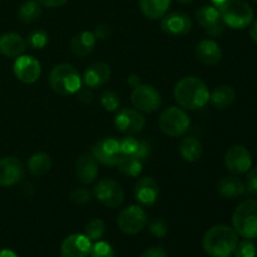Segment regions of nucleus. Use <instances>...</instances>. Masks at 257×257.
<instances>
[{
  "mask_svg": "<svg viewBox=\"0 0 257 257\" xmlns=\"http://www.w3.org/2000/svg\"><path fill=\"white\" fill-rule=\"evenodd\" d=\"M250 35L255 42H257V19L253 22V24L251 25V29H250Z\"/></svg>",
  "mask_w": 257,
  "mask_h": 257,
  "instance_id": "obj_46",
  "label": "nucleus"
},
{
  "mask_svg": "<svg viewBox=\"0 0 257 257\" xmlns=\"http://www.w3.org/2000/svg\"><path fill=\"white\" fill-rule=\"evenodd\" d=\"M92 250V241L85 235L73 233L68 236L60 246L62 257H88Z\"/></svg>",
  "mask_w": 257,
  "mask_h": 257,
  "instance_id": "obj_15",
  "label": "nucleus"
},
{
  "mask_svg": "<svg viewBox=\"0 0 257 257\" xmlns=\"http://www.w3.org/2000/svg\"><path fill=\"white\" fill-rule=\"evenodd\" d=\"M75 175L84 185L94 182L98 176V162L92 153H83L77 158Z\"/></svg>",
  "mask_w": 257,
  "mask_h": 257,
  "instance_id": "obj_19",
  "label": "nucleus"
},
{
  "mask_svg": "<svg viewBox=\"0 0 257 257\" xmlns=\"http://www.w3.org/2000/svg\"><path fill=\"white\" fill-rule=\"evenodd\" d=\"M114 124L120 132L127 135H135L141 132L146 125V119L141 112L132 108H124L115 115Z\"/></svg>",
  "mask_w": 257,
  "mask_h": 257,
  "instance_id": "obj_14",
  "label": "nucleus"
},
{
  "mask_svg": "<svg viewBox=\"0 0 257 257\" xmlns=\"http://www.w3.org/2000/svg\"><path fill=\"white\" fill-rule=\"evenodd\" d=\"M256 2H257V0H256Z\"/></svg>",
  "mask_w": 257,
  "mask_h": 257,
  "instance_id": "obj_50",
  "label": "nucleus"
},
{
  "mask_svg": "<svg viewBox=\"0 0 257 257\" xmlns=\"http://www.w3.org/2000/svg\"><path fill=\"white\" fill-rule=\"evenodd\" d=\"M97 38L90 32H80L70 40V50L77 57H85L90 54L95 47Z\"/></svg>",
  "mask_w": 257,
  "mask_h": 257,
  "instance_id": "obj_25",
  "label": "nucleus"
},
{
  "mask_svg": "<svg viewBox=\"0 0 257 257\" xmlns=\"http://www.w3.org/2000/svg\"><path fill=\"white\" fill-rule=\"evenodd\" d=\"M14 74L20 82L32 84L39 79L42 74V65L39 60L32 55H20L14 63Z\"/></svg>",
  "mask_w": 257,
  "mask_h": 257,
  "instance_id": "obj_13",
  "label": "nucleus"
},
{
  "mask_svg": "<svg viewBox=\"0 0 257 257\" xmlns=\"http://www.w3.org/2000/svg\"><path fill=\"white\" fill-rule=\"evenodd\" d=\"M120 153L122 156H130V157L138 158L141 161L147 160L151 153V147L148 142L143 140L127 136L119 141Z\"/></svg>",
  "mask_w": 257,
  "mask_h": 257,
  "instance_id": "obj_22",
  "label": "nucleus"
},
{
  "mask_svg": "<svg viewBox=\"0 0 257 257\" xmlns=\"http://www.w3.org/2000/svg\"><path fill=\"white\" fill-rule=\"evenodd\" d=\"M196 19L203 30L211 37H220L225 30V23L221 18L217 7H211V5L201 7L200 9L196 10Z\"/></svg>",
  "mask_w": 257,
  "mask_h": 257,
  "instance_id": "obj_10",
  "label": "nucleus"
},
{
  "mask_svg": "<svg viewBox=\"0 0 257 257\" xmlns=\"http://www.w3.org/2000/svg\"><path fill=\"white\" fill-rule=\"evenodd\" d=\"M128 84H130L132 88H136L137 85H140L141 84L140 77L136 74H132L130 78H128Z\"/></svg>",
  "mask_w": 257,
  "mask_h": 257,
  "instance_id": "obj_44",
  "label": "nucleus"
},
{
  "mask_svg": "<svg viewBox=\"0 0 257 257\" xmlns=\"http://www.w3.org/2000/svg\"><path fill=\"white\" fill-rule=\"evenodd\" d=\"M52 168V158L44 152L34 153L28 161V170L35 177H42L47 175Z\"/></svg>",
  "mask_w": 257,
  "mask_h": 257,
  "instance_id": "obj_29",
  "label": "nucleus"
},
{
  "mask_svg": "<svg viewBox=\"0 0 257 257\" xmlns=\"http://www.w3.org/2000/svg\"><path fill=\"white\" fill-rule=\"evenodd\" d=\"M27 49V42L17 33H5L0 37V53L7 58H18Z\"/></svg>",
  "mask_w": 257,
  "mask_h": 257,
  "instance_id": "obj_23",
  "label": "nucleus"
},
{
  "mask_svg": "<svg viewBox=\"0 0 257 257\" xmlns=\"http://www.w3.org/2000/svg\"><path fill=\"white\" fill-rule=\"evenodd\" d=\"M170 5L171 0H140L141 12L151 20H157L165 17Z\"/></svg>",
  "mask_w": 257,
  "mask_h": 257,
  "instance_id": "obj_26",
  "label": "nucleus"
},
{
  "mask_svg": "<svg viewBox=\"0 0 257 257\" xmlns=\"http://www.w3.org/2000/svg\"><path fill=\"white\" fill-rule=\"evenodd\" d=\"M90 257H114V250L112 246L105 241H97L92 245Z\"/></svg>",
  "mask_w": 257,
  "mask_h": 257,
  "instance_id": "obj_35",
  "label": "nucleus"
},
{
  "mask_svg": "<svg viewBox=\"0 0 257 257\" xmlns=\"http://www.w3.org/2000/svg\"><path fill=\"white\" fill-rule=\"evenodd\" d=\"M110 78V68L104 62H95L85 69L83 74V83L88 88H98L107 83Z\"/></svg>",
  "mask_w": 257,
  "mask_h": 257,
  "instance_id": "obj_20",
  "label": "nucleus"
},
{
  "mask_svg": "<svg viewBox=\"0 0 257 257\" xmlns=\"http://www.w3.org/2000/svg\"><path fill=\"white\" fill-rule=\"evenodd\" d=\"M117 223L122 232L127 235H137L147 226V213L141 206L131 205L120 211Z\"/></svg>",
  "mask_w": 257,
  "mask_h": 257,
  "instance_id": "obj_7",
  "label": "nucleus"
},
{
  "mask_svg": "<svg viewBox=\"0 0 257 257\" xmlns=\"http://www.w3.org/2000/svg\"><path fill=\"white\" fill-rule=\"evenodd\" d=\"M93 34H94L95 38H99V39H107L110 35V29L107 25H99Z\"/></svg>",
  "mask_w": 257,
  "mask_h": 257,
  "instance_id": "obj_42",
  "label": "nucleus"
},
{
  "mask_svg": "<svg viewBox=\"0 0 257 257\" xmlns=\"http://www.w3.org/2000/svg\"><path fill=\"white\" fill-rule=\"evenodd\" d=\"M0 257H19L17 252H14L13 250L9 248H4V250L0 251Z\"/></svg>",
  "mask_w": 257,
  "mask_h": 257,
  "instance_id": "obj_45",
  "label": "nucleus"
},
{
  "mask_svg": "<svg viewBox=\"0 0 257 257\" xmlns=\"http://www.w3.org/2000/svg\"><path fill=\"white\" fill-rule=\"evenodd\" d=\"M158 124L168 137H182L190 130L191 119L182 108L170 107L161 113Z\"/></svg>",
  "mask_w": 257,
  "mask_h": 257,
  "instance_id": "obj_6",
  "label": "nucleus"
},
{
  "mask_svg": "<svg viewBox=\"0 0 257 257\" xmlns=\"http://www.w3.org/2000/svg\"><path fill=\"white\" fill-rule=\"evenodd\" d=\"M118 170L125 176L130 177H137L143 168V161L138 160V158L130 157V156H122L118 162Z\"/></svg>",
  "mask_w": 257,
  "mask_h": 257,
  "instance_id": "obj_31",
  "label": "nucleus"
},
{
  "mask_svg": "<svg viewBox=\"0 0 257 257\" xmlns=\"http://www.w3.org/2000/svg\"><path fill=\"white\" fill-rule=\"evenodd\" d=\"M92 155L97 160V162L104 166H117L119 162L122 153H120L119 141L114 138H103L98 141L92 148Z\"/></svg>",
  "mask_w": 257,
  "mask_h": 257,
  "instance_id": "obj_11",
  "label": "nucleus"
},
{
  "mask_svg": "<svg viewBox=\"0 0 257 257\" xmlns=\"http://www.w3.org/2000/svg\"><path fill=\"white\" fill-rule=\"evenodd\" d=\"M232 225L238 236L248 240L257 238V200H246L237 206Z\"/></svg>",
  "mask_w": 257,
  "mask_h": 257,
  "instance_id": "obj_4",
  "label": "nucleus"
},
{
  "mask_svg": "<svg viewBox=\"0 0 257 257\" xmlns=\"http://www.w3.org/2000/svg\"><path fill=\"white\" fill-rule=\"evenodd\" d=\"M233 253H235V257H256V245L248 238H245V240L237 243Z\"/></svg>",
  "mask_w": 257,
  "mask_h": 257,
  "instance_id": "obj_34",
  "label": "nucleus"
},
{
  "mask_svg": "<svg viewBox=\"0 0 257 257\" xmlns=\"http://www.w3.org/2000/svg\"><path fill=\"white\" fill-rule=\"evenodd\" d=\"M148 230H150V232L152 233L155 237L162 238L167 235L168 226L167 223L163 220H161V218H153V220H151L150 223H148Z\"/></svg>",
  "mask_w": 257,
  "mask_h": 257,
  "instance_id": "obj_37",
  "label": "nucleus"
},
{
  "mask_svg": "<svg viewBox=\"0 0 257 257\" xmlns=\"http://www.w3.org/2000/svg\"><path fill=\"white\" fill-rule=\"evenodd\" d=\"M246 190L252 196L257 197V166L250 170L247 177H246Z\"/></svg>",
  "mask_w": 257,
  "mask_h": 257,
  "instance_id": "obj_39",
  "label": "nucleus"
},
{
  "mask_svg": "<svg viewBox=\"0 0 257 257\" xmlns=\"http://www.w3.org/2000/svg\"><path fill=\"white\" fill-rule=\"evenodd\" d=\"M177 2L181 3V4H191L193 0H177Z\"/></svg>",
  "mask_w": 257,
  "mask_h": 257,
  "instance_id": "obj_48",
  "label": "nucleus"
},
{
  "mask_svg": "<svg viewBox=\"0 0 257 257\" xmlns=\"http://www.w3.org/2000/svg\"><path fill=\"white\" fill-rule=\"evenodd\" d=\"M94 196L103 206L115 208L124 201V191L120 183L113 178H103L94 186Z\"/></svg>",
  "mask_w": 257,
  "mask_h": 257,
  "instance_id": "obj_9",
  "label": "nucleus"
},
{
  "mask_svg": "<svg viewBox=\"0 0 257 257\" xmlns=\"http://www.w3.org/2000/svg\"><path fill=\"white\" fill-rule=\"evenodd\" d=\"M238 235L235 228L227 225H217L205 233L202 240L203 250L212 257H227L235 252Z\"/></svg>",
  "mask_w": 257,
  "mask_h": 257,
  "instance_id": "obj_2",
  "label": "nucleus"
},
{
  "mask_svg": "<svg viewBox=\"0 0 257 257\" xmlns=\"http://www.w3.org/2000/svg\"><path fill=\"white\" fill-rule=\"evenodd\" d=\"M217 8L225 25L232 29H245L253 22L252 8L243 0H227Z\"/></svg>",
  "mask_w": 257,
  "mask_h": 257,
  "instance_id": "obj_5",
  "label": "nucleus"
},
{
  "mask_svg": "<svg viewBox=\"0 0 257 257\" xmlns=\"http://www.w3.org/2000/svg\"><path fill=\"white\" fill-rule=\"evenodd\" d=\"M42 15V5L37 0H27L23 3L18 10V17L24 24H32L37 22Z\"/></svg>",
  "mask_w": 257,
  "mask_h": 257,
  "instance_id": "obj_30",
  "label": "nucleus"
},
{
  "mask_svg": "<svg viewBox=\"0 0 257 257\" xmlns=\"http://www.w3.org/2000/svg\"><path fill=\"white\" fill-rule=\"evenodd\" d=\"M195 55L205 65H216L222 59L221 47L212 39H203L196 45Z\"/></svg>",
  "mask_w": 257,
  "mask_h": 257,
  "instance_id": "obj_21",
  "label": "nucleus"
},
{
  "mask_svg": "<svg viewBox=\"0 0 257 257\" xmlns=\"http://www.w3.org/2000/svg\"><path fill=\"white\" fill-rule=\"evenodd\" d=\"M236 93L231 85H220L215 88L212 93H210V102L217 109H225L231 105L235 100Z\"/></svg>",
  "mask_w": 257,
  "mask_h": 257,
  "instance_id": "obj_28",
  "label": "nucleus"
},
{
  "mask_svg": "<svg viewBox=\"0 0 257 257\" xmlns=\"http://www.w3.org/2000/svg\"><path fill=\"white\" fill-rule=\"evenodd\" d=\"M100 103H102V107L104 108L105 110H109V112H114L119 108V97H118L117 93L110 92V90H107V92L103 93L102 98H100Z\"/></svg>",
  "mask_w": 257,
  "mask_h": 257,
  "instance_id": "obj_36",
  "label": "nucleus"
},
{
  "mask_svg": "<svg viewBox=\"0 0 257 257\" xmlns=\"http://www.w3.org/2000/svg\"><path fill=\"white\" fill-rule=\"evenodd\" d=\"M135 197L141 205L152 206L160 197V186L152 177H142L135 186Z\"/></svg>",
  "mask_w": 257,
  "mask_h": 257,
  "instance_id": "obj_18",
  "label": "nucleus"
},
{
  "mask_svg": "<svg viewBox=\"0 0 257 257\" xmlns=\"http://www.w3.org/2000/svg\"><path fill=\"white\" fill-rule=\"evenodd\" d=\"M105 232V223L100 218L89 221L84 228V235L90 241H99Z\"/></svg>",
  "mask_w": 257,
  "mask_h": 257,
  "instance_id": "obj_32",
  "label": "nucleus"
},
{
  "mask_svg": "<svg viewBox=\"0 0 257 257\" xmlns=\"http://www.w3.org/2000/svg\"><path fill=\"white\" fill-rule=\"evenodd\" d=\"M217 191L225 198H237L246 191V185L236 176H223L217 183Z\"/></svg>",
  "mask_w": 257,
  "mask_h": 257,
  "instance_id": "obj_24",
  "label": "nucleus"
},
{
  "mask_svg": "<svg viewBox=\"0 0 257 257\" xmlns=\"http://www.w3.org/2000/svg\"><path fill=\"white\" fill-rule=\"evenodd\" d=\"M78 99L83 103H90L93 100V92L90 88H80L78 90Z\"/></svg>",
  "mask_w": 257,
  "mask_h": 257,
  "instance_id": "obj_41",
  "label": "nucleus"
},
{
  "mask_svg": "<svg viewBox=\"0 0 257 257\" xmlns=\"http://www.w3.org/2000/svg\"><path fill=\"white\" fill-rule=\"evenodd\" d=\"M42 7H47V8H58L64 5L68 0H37Z\"/></svg>",
  "mask_w": 257,
  "mask_h": 257,
  "instance_id": "obj_43",
  "label": "nucleus"
},
{
  "mask_svg": "<svg viewBox=\"0 0 257 257\" xmlns=\"http://www.w3.org/2000/svg\"><path fill=\"white\" fill-rule=\"evenodd\" d=\"M131 102L133 107L141 113H153L158 110L162 104V98L158 90L152 85L142 84L133 88L131 94Z\"/></svg>",
  "mask_w": 257,
  "mask_h": 257,
  "instance_id": "obj_8",
  "label": "nucleus"
},
{
  "mask_svg": "<svg viewBox=\"0 0 257 257\" xmlns=\"http://www.w3.org/2000/svg\"><path fill=\"white\" fill-rule=\"evenodd\" d=\"M161 28L170 35H185L192 29V20L185 13L172 12L162 18Z\"/></svg>",
  "mask_w": 257,
  "mask_h": 257,
  "instance_id": "obj_17",
  "label": "nucleus"
},
{
  "mask_svg": "<svg viewBox=\"0 0 257 257\" xmlns=\"http://www.w3.org/2000/svg\"><path fill=\"white\" fill-rule=\"evenodd\" d=\"M24 177V166L17 157L0 160V186L9 187L17 185Z\"/></svg>",
  "mask_w": 257,
  "mask_h": 257,
  "instance_id": "obj_16",
  "label": "nucleus"
},
{
  "mask_svg": "<svg viewBox=\"0 0 257 257\" xmlns=\"http://www.w3.org/2000/svg\"><path fill=\"white\" fill-rule=\"evenodd\" d=\"M90 196L92 195H90V192L87 188L79 187L73 190L72 192H70L69 197L70 200L74 203H77V205H85V203H88L90 201Z\"/></svg>",
  "mask_w": 257,
  "mask_h": 257,
  "instance_id": "obj_38",
  "label": "nucleus"
},
{
  "mask_svg": "<svg viewBox=\"0 0 257 257\" xmlns=\"http://www.w3.org/2000/svg\"><path fill=\"white\" fill-rule=\"evenodd\" d=\"M49 84L60 95L75 94L82 88L83 80L74 65L62 63L55 65L49 75Z\"/></svg>",
  "mask_w": 257,
  "mask_h": 257,
  "instance_id": "obj_3",
  "label": "nucleus"
},
{
  "mask_svg": "<svg viewBox=\"0 0 257 257\" xmlns=\"http://www.w3.org/2000/svg\"><path fill=\"white\" fill-rule=\"evenodd\" d=\"M140 257H168V255L165 251V248L160 247V246H153V247H150L146 251H143Z\"/></svg>",
  "mask_w": 257,
  "mask_h": 257,
  "instance_id": "obj_40",
  "label": "nucleus"
},
{
  "mask_svg": "<svg viewBox=\"0 0 257 257\" xmlns=\"http://www.w3.org/2000/svg\"><path fill=\"white\" fill-rule=\"evenodd\" d=\"M211 2H212L213 4H215V7H220V5H222L223 3H226V2H227V0H211Z\"/></svg>",
  "mask_w": 257,
  "mask_h": 257,
  "instance_id": "obj_47",
  "label": "nucleus"
},
{
  "mask_svg": "<svg viewBox=\"0 0 257 257\" xmlns=\"http://www.w3.org/2000/svg\"><path fill=\"white\" fill-rule=\"evenodd\" d=\"M227 257H231V256H227Z\"/></svg>",
  "mask_w": 257,
  "mask_h": 257,
  "instance_id": "obj_49",
  "label": "nucleus"
},
{
  "mask_svg": "<svg viewBox=\"0 0 257 257\" xmlns=\"http://www.w3.org/2000/svg\"><path fill=\"white\" fill-rule=\"evenodd\" d=\"M48 40H49L48 33L44 32V30L37 29L28 34L25 42L33 49H43L48 44Z\"/></svg>",
  "mask_w": 257,
  "mask_h": 257,
  "instance_id": "obj_33",
  "label": "nucleus"
},
{
  "mask_svg": "<svg viewBox=\"0 0 257 257\" xmlns=\"http://www.w3.org/2000/svg\"><path fill=\"white\" fill-rule=\"evenodd\" d=\"M225 166L233 175H242L248 172L252 166L251 153L243 146H232L228 148L225 155Z\"/></svg>",
  "mask_w": 257,
  "mask_h": 257,
  "instance_id": "obj_12",
  "label": "nucleus"
},
{
  "mask_svg": "<svg viewBox=\"0 0 257 257\" xmlns=\"http://www.w3.org/2000/svg\"><path fill=\"white\" fill-rule=\"evenodd\" d=\"M175 99L185 109H201L210 102V90L197 77H185L175 87Z\"/></svg>",
  "mask_w": 257,
  "mask_h": 257,
  "instance_id": "obj_1",
  "label": "nucleus"
},
{
  "mask_svg": "<svg viewBox=\"0 0 257 257\" xmlns=\"http://www.w3.org/2000/svg\"><path fill=\"white\" fill-rule=\"evenodd\" d=\"M203 152L202 143L193 136L185 137L180 143L181 157L187 162H196L201 158Z\"/></svg>",
  "mask_w": 257,
  "mask_h": 257,
  "instance_id": "obj_27",
  "label": "nucleus"
}]
</instances>
